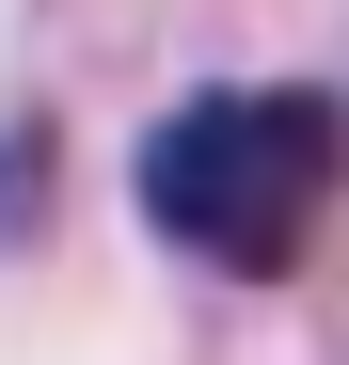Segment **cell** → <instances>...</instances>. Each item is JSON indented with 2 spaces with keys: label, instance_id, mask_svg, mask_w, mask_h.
<instances>
[{
  "label": "cell",
  "instance_id": "6da1fadb",
  "mask_svg": "<svg viewBox=\"0 0 349 365\" xmlns=\"http://www.w3.org/2000/svg\"><path fill=\"white\" fill-rule=\"evenodd\" d=\"M349 175V111L318 80H270V96H191L174 128L143 143V207L174 255H222V270H302V238Z\"/></svg>",
  "mask_w": 349,
  "mask_h": 365
}]
</instances>
